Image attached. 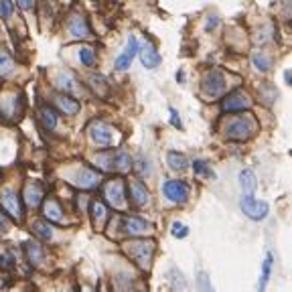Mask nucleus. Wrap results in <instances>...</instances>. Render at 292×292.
Returning a JSON list of instances; mask_svg holds the SVG:
<instances>
[{
    "mask_svg": "<svg viewBox=\"0 0 292 292\" xmlns=\"http://www.w3.org/2000/svg\"><path fill=\"white\" fill-rule=\"evenodd\" d=\"M136 53H138V41H136V37H130L126 49H124L122 53L118 55V59H116V69H120V71L128 69L130 63H132L134 57H136Z\"/></svg>",
    "mask_w": 292,
    "mask_h": 292,
    "instance_id": "nucleus-12",
    "label": "nucleus"
},
{
    "mask_svg": "<svg viewBox=\"0 0 292 292\" xmlns=\"http://www.w3.org/2000/svg\"><path fill=\"white\" fill-rule=\"evenodd\" d=\"M256 132V120L252 116H237L226 124L223 134L227 140H248Z\"/></svg>",
    "mask_w": 292,
    "mask_h": 292,
    "instance_id": "nucleus-1",
    "label": "nucleus"
},
{
    "mask_svg": "<svg viewBox=\"0 0 292 292\" xmlns=\"http://www.w3.org/2000/svg\"><path fill=\"white\" fill-rule=\"evenodd\" d=\"M19 6H21L23 10H29V8H32V2H31V0H21Z\"/></svg>",
    "mask_w": 292,
    "mask_h": 292,
    "instance_id": "nucleus-39",
    "label": "nucleus"
},
{
    "mask_svg": "<svg viewBox=\"0 0 292 292\" xmlns=\"http://www.w3.org/2000/svg\"><path fill=\"white\" fill-rule=\"evenodd\" d=\"M252 63H254V67L258 71H268L272 67V61H270V57L264 53V51H256V53L252 55Z\"/></svg>",
    "mask_w": 292,
    "mask_h": 292,
    "instance_id": "nucleus-27",
    "label": "nucleus"
},
{
    "mask_svg": "<svg viewBox=\"0 0 292 292\" xmlns=\"http://www.w3.org/2000/svg\"><path fill=\"white\" fill-rule=\"evenodd\" d=\"M239 187H242V195H254L258 189V181H256V173L250 168L239 173Z\"/></svg>",
    "mask_w": 292,
    "mask_h": 292,
    "instance_id": "nucleus-18",
    "label": "nucleus"
},
{
    "mask_svg": "<svg viewBox=\"0 0 292 292\" xmlns=\"http://www.w3.org/2000/svg\"><path fill=\"white\" fill-rule=\"evenodd\" d=\"M272 262H274V256L266 254V260L262 264V274H260V282H258V292H266V284L270 280V272H272Z\"/></svg>",
    "mask_w": 292,
    "mask_h": 292,
    "instance_id": "nucleus-24",
    "label": "nucleus"
},
{
    "mask_svg": "<svg viewBox=\"0 0 292 292\" xmlns=\"http://www.w3.org/2000/svg\"><path fill=\"white\" fill-rule=\"evenodd\" d=\"M250 106H252V99L242 90H235L221 99L223 112H242V110H248Z\"/></svg>",
    "mask_w": 292,
    "mask_h": 292,
    "instance_id": "nucleus-9",
    "label": "nucleus"
},
{
    "mask_svg": "<svg viewBox=\"0 0 292 292\" xmlns=\"http://www.w3.org/2000/svg\"><path fill=\"white\" fill-rule=\"evenodd\" d=\"M31 229H32V233H35L37 237H41L43 242H49V239L53 237V227H51L49 223L43 221V219L32 221V223H31Z\"/></svg>",
    "mask_w": 292,
    "mask_h": 292,
    "instance_id": "nucleus-21",
    "label": "nucleus"
},
{
    "mask_svg": "<svg viewBox=\"0 0 292 292\" xmlns=\"http://www.w3.org/2000/svg\"><path fill=\"white\" fill-rule=\"evenodd\" d=\"M162 191H164V197H166L168 201H173V203H177V205H183V203H187V199H189V185H187L185 181L170 179V181L164 183Z\"/></svg>",
    "mask_w": 292,
    "mask_h": 292,
    "instance_id": "nucleus-7",
    "label": "nucleus"
},
{
    "mask_svg": "<svg viewBox=\"0 0 292 292\" xmlns=\"http://www.w3.org/2000/svg\"><path fill=\"white\" fill-rule=\"evenodd\" d=\"M96 162L104 164L110 170H128L132 166L130 154L124 150H104L96 157Z\"/></svg>",
    "mask_w": 292,
    "mask_h": 292,
    "instance_id": "nucleus-3",
    "label": "nucleus"
},
{
    "mask_svg": "<svg viewBox=\"0 0 292 292\" xmlns=\"http://www.w3.org/2000/svg\"><path fill=\"white\" fill-rule=\"evenodd\" d=\"M201 90L207 97H219V96H223V92H226V77H223V73L217 69L205 73V77L201 81Z\"/></svg>",
    "mask_w": 292,
    "mask_h": 292,
    "instance_id": "nucleus-5",
    "label": "nucleus"
},
{
    "mask_svg": "<svg viewBox=\"0 0 292 292\" xmlns=\"http://www.w3.org/2000/svg\"><path fill=\"white\" fill-rule=\"evenodd\" d=\"M12 8H14L12 2H8V0H2V2H0V19H8Z\"/></svg>",
    "mask_w": 292,
    "mask_h": 292,
    "instance_id": "nucleus-34",
    "label": "nucleus"
},
{
    "mask_svg": "<svg viewBox=\"0 0 292 292\" xmlns=\"http://www.w3.org/2000/svg\"><path fill=\"white\" fill-rule=\"evenodd\" d=\"M55 104H57V108H59L65 116H75V114L79 112V101H77L75 97H71V96L59 94V96L55 97Z\"/></svg>",
    "mask_w": 292,
    "mask_h": 292,
    "instance_id": "nucleus-17",
    "label": "nucleus"
},
{
    "mask_svg": "<svg viewBox=\"0 0 292 292\" xmlns=\"http://www.w3.org/2000/svg\"><path fill=\"white\" fill-rule=\"evenodd\" d=\"M25 250H27V258H29L31 264L39 266V264L45 262V250H43L37 242H27V244H25Z\"/></svg>",
    "mask_w": 292,
    "mask_h": 292,
    "instance_id": "nucleus-20",
    "label": "nucleus"
},
{
    "mask_svg": "<svg viewBox=\"0 0 292 292\" xmlns=\"http://www.w3.org/2000/svg\"><path fill=\"white\" fill-rule=\"evenodd\" d=\"M126 185L122 179H112L104 185V197L108 199V203L116 209H124L126 207Z\"/></svg>",
    "mask_w": 292,
    "mask_h": 292,
    "instance_id": "nucleus-4",
    "label": "nucleus"
},
{
    "mask_svg": "<svg viewBox=\"0 0 292 292\" xmlns=\"http://www.w3.org/2000/svg\"><path fill=\"white\" fill-rule=\"evenodd\" d=\"M166 162L170 164V168H175V170H185L189 166V159L185 157V154L175 152V150H170L166 154Z\"/></svg>",
    "mask_w": 292,
    "mask_h": 292,
    "instance_id": "nucleus-25",
    "label": "nucleus"
},
{
    "mask_svg": "<svg viewBox=\"0 0 292 292\" xmlns=\"http://www.w3.org/2000/svg\"><path fill=\"white\" fill-rule=\"evenodd\" d=\"M12 69H14V61H12V57L6 53V51L0 49V77L10 75Z\"/></svg>",
    "mask_w": 292,
    "mask_h": 292,
    "instance_id": "nucleus-29",
    "label": "nucleus"
},
{
    "mask_svg": "<svg viewBox=\"0 0 292 292\" xmlns=\"http://www.w3.org/2000/svg\"><path fill=\"white\" fill-rule=\"evenodd\" d=\"M170 233H173L175 237H185L189 233V227L185 226V223H181V221H175L173 226H170Z\"/></svg>",
    "mask_w": 292,
    "mask_h": 292,
    "instance_id": "nucleus-33",
    "label": "nucleus"
},
{
    "mask_svg": "<svg viewBox=\"0 0 292 292\" xmlns=\"http://www.w3.org/2000/svg\"><path fill=\"white\" fill-rule=\"evenodd\" d=\"M170 124H173L175 128H181V118H179L177 110H173V108H170Z\"/></svg>",
    "mask_w": 292,
    "mask_h": 292,
    "instance_id": "nucleus-35",
    "label": "nucleus"
},
{
    "mask_svg": "<svg viewBox=\"0 0 292 292\" xmlns=\"http://www.w3.org/2000/svg\"><path fill=\"white\" fill-rule=\"evenodd\" d=\"M239 205H242V211L254 221H260V219H264L268 215V203L258 201L254 195H242Z\"/></svg>",
    "mask_w": 292,
    "mask_h": 292,
    "instance_id": "nucleus-6",
    "label": "nucleus"
},
{
    "mask_svg": "<svg viewBox=\"0 0 292 292\" xmlns=\"http://www.w3.org/2000/svg\"><path fill=\"white\" fill-rule=\"evenodd\" d=\"M99 179H101V175L97 170H94L90 166H81L75 175V185L81 189H94L96 185H99Z\"/></svg>",
    "mask_w": 292,
    "mask_h": 292,
    "instance_id": "nucleus-14",
    "label": "nucleus"
},
{
    "mask_svg": "<svg viewBox=\"0 0 292 292\" xmlns=\"http://www.w3.org/2000/svg\"><path fill=\"white\" fill-rule=\"evenodd\" d=\"M215 27H217V16H209V21H207V25H205V29L211 31V29H215Z\"/></svg>",
    "mask_w": 292,
    "mask_h": 292,
    "instance_id": "nucleus-38",
    "label": "nucleus"
},
{
    "mask_svg": "<svg viewBox=\"0 0 292 292\" xmlns=\"http://www.w3.org/2000/svg\"><path fill=\"white\" fill-rule=\"evenodd\" d=\"M43 211H45V217L49 221H61V217H63V209H61V205L55 199H47Z\"/></svg>",
    "mask_w": 292,
    "mask_h": 292,
    "instance_id": "nucleus-23",
    "label": "nucleus"
},
{
    "mask_svg": "<svg viewBox=\"0 0 292 292\" xmlns=\"http://www.w3.org/2000/svg\"><path fill=\"white\" fill-rule=\"evenodd\" d=\"M197 288H199V292H213L211 280L207 278V274H205V272H199V278H197Z\"/></svg>",
    "mask_w": 292,
    "mask_h": 292,
    "instance_id": "nucleus-32",
    "label": "nucleus"
},
{
    "mask_svg": "<svg viewBox=\"0 0 292 292\" xmlns=\"http://www.w3.org/2000/svg\"><path fill=\"white\" fill-rule=\"evenodd\" d=\"M128 195H130L132 205H136V207H144V205L150 201L146 187L142 185V181H136V179L130 181V185H128Z\"/></svg>",
    "mask_w": 292,
    "mask_h": 292,
    "instance_id": "nucleus-13",
    "label": "nucleus"
},
{
    "mask_svg": "<svg viewBox=\"0 0 292 292\" xmlns=\"http://www.w3.org/2000/svg\"><path fill=\"white\" fill-rule=\"evenodd\" d=\"M92 217H94V223L97 227L104 226V221L108 217V209H106V205L101 201H94L92 203Z\"/></svg>",
    "mask_w": 292,
    "mask_h": 292,
    "instance_id": "nucleus-26",
    "label": "nucleus"
},
{
    "mask_svg": "<svg viewBox=\"0 0 292 292\" xmlns=\"http://www.w3.org/2000/svg\"><path fill=\"white\" fill-rule=\"evenodd\" d=\"M88 132H90V138L94 140V144H97V146H110L114 142V128L108 126L106 122H101V120L92 122Z\"/></svg>",
    "mask_w": 292,
    "mask_h": 292,
    "instance_id": "nucleus-8",
    "label": "nucleus"
},
{
    "mask_svg": "<svg viewBox=\"0 0 292 292\" xmlns=\"http://www.w3.org/2000/svg\"><path fill=\"white\" fill-rule=\"evenodd\" d=\"M0 201H2V207L6 209V213L10 217H14L16 221H21L25 211H23V203L19 199V195H16L12 189H4L2 193H0Z\"/></svg>",
    "mask_w": 292,
    "mask_h": 292,
    "instance_id": "nucleus-10",
    "label": "nucleus"
},
{
    "mask_svg": "<svg viewBox=\"0 0 292 292\" xmlns=\"http://www.w3.org/2000/svg\"><path fill=\"white\" fill-rule=\"evenodd\" d=\"M193 168H195V175H199V177H215L213 170L209 168V164L205 161H201V159L193 162Z\"/></svg>",
    "mask_w": 292,
    "mask_h": 292,
    "instance_id": "nucleus-31",
    "label": "nucleus"
},
{
    "mask_svg": "<svg viewBox=\"0 0 292 292\" xmlns=\"http://www.w3.org/2000/svg\"><path fill=\"white\" fill-rule=\"evenodd\" d=\"M79 61L85 65V67H92L96 63V53H94V49L92 47H83L79 49Z\"/></svg>",
    "mask_w": 292,
    "mask_h": 292,
    "instance_id": "nucleus-30",
    "label": "nucleus"
},
{
    "mask_svg": "<svg viewBox=\"0 0 292 292\" xmlns=\"http://www.w3.org/2000/svg\"><path fill=\"white\" fill-rule=\"evenodd\" d=\"M124 252L142 270H148L150 268V260H152V254H154V242H152V239H134V242L124 244Z\"/></svg>",
    "mask_w": 292,
    "mask_h": 292,
    "instance_id": "nucleus-2",
    "label": "nucleus"
},
{
    "mask_svg": "<svg viewBox=\"0 0 292 292\" xmlns=\"http://www.w3.org/2000/svg\"><path fill=\"white\" fill-rule=\"evenodd\" d=\"M69 32H71V37H75V39H85V37L92 35V31L88 27V21H85L83 16H79V14H73L69 19Z\"/></svg>",
    "mask_w": 292,
    "mask_h": 292,
    "instance_id": "nucleus-16",
    "label": "nucleus"
},
{
    "mask_svg": "<svg viewBox=\"0 0 292 292\" xmlns=\"http://www.w3.org/2000/svg\"><path fill=\"white\" fill-rule=\"evenodd\" d=\"M136 170H138L140 175H144V173H148V162H144V161H140L138 162V166H136Z\"/></svg>",
    "mask_w": 292,
    "mask_h": 292,
    "instance_id": "nucleus-37",
    "label": "nucleus"
},
{
    "mask_svg": "<svg viewBox=\"0 0 292 292\" xmlns=\"http://www.w3.org/2000/svg\"><path fill=\"white\" fill-rule=\"evenodd\" d=\"M25 201L29 207H37L43 201V187L39 183H27L25 187Z\"/></svg>",
    "mask_w": 292,
    "mask_h": 292,
    "instance_id": "nucleus-19",
    "label": "nucleus"
},
{
    "mask_svg": "<svg viewBox=\"0 0 292 292\" xmlns=\"http://www.w3.org/2000/svg\"><path fill=\"white\" fill-rule=\"evenodd\" d=\"M39 120H41V124H43L45 130H55V126H57V114H55L53 108H49V106L41 108Z\"/></svg>",
    "mask_w": 292,
    "mask_h": 292,
    "instance_id": "nucleus-22",
    "label": "nucleus"
},
{
    "mask_svg": "<svg viewBox=\"0 0 292 292\" xmlns=\"http://www.w3.org/2000/svg\"><path fill=\"white\" fill-rule=\"evenodd\" d=\"M8 229V219L4 213H0V231H6Z\"/></svg>",
    "mask_w": 292,
    "mask_h": 292,
    "instance_id": "nucleus-36",
    "label": "nucleus"
},
{
    "mask_svg": "<svg viewBox=\"0 0 292 292\" xmlns=\"http://www.w3.org/2000/svg\"><path fill=\"white\" fill-rule=\"evenodd\" d=\"M122 227H124V231H126L128 235L138 237V235H144V233L150 229V223L144 221V219H140V217H130V215H126V217L122 219Z\"/></svg>",
    "mask_w": 292,
    "mask_h": 292,
    "instance_id": "nucleus-15",
    "label": "nucleus"
},
{
    "mask_svg": "<svg viewBox=\"0 0 292 292\" xmlns=\"http://www.w3.org/2000/svg\"><path fill=\"white\" fill-rule=\"evenodd\" d=\"M138 55H140V61L146 69H154V67L161 65V53L154 49V45L148 39L142 43V47H138Z\"/></svg>",
    "mask_w": 292,
    "mask_h": 292,
    "instance_id": "nucleus-11",
    "label": "nucleus"
},
{
    "mask_svg": "<svg viewBox=\"0 0 292 292\" xmlns=\"http://www.w3.org/2000/svg\"><path fill=\"white\" fill-rule=\"evenodd\" d=\"M57 85L65 92V96H69V94H75V92H77L75 79H73L69 73H61V75L57 77Z\"/></svg>",
    "mask_w": 292,
    "mask_h": 292,
    "instance_id": "nucleus-28",
    "label": "nucleus"
}]
</instances>
